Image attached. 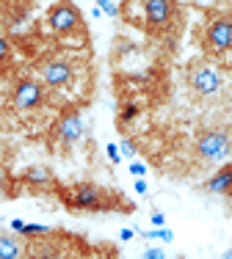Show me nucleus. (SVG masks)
Wrapping results in <instances>:
<instances>
[{
	"label": "nucleus",
	"mask_w": 232,
	"mask_h": 259,
	"mask_svg": "<svg viewBox=\"0 0 232 259\" xmlns=\"http://www.w3.org/2000/svg\"><path fill=\"white\" fill-rule=\"evenodd\" d=\"M47 28L58 36H66V33L81 28V14H78V9L72 3L61 0V3H56L50 9V14H47Z\"/></svg>",
	"instance_id": "6"
},
{
	"label": "nucleus",
	"mask_w": 232,
	"mask_h": 259,
	"mask_svg": "<svg viewBox=\"0 0 232 259\" xmlns=\"http://www.w3.org/2000/svg\"><path fill=\"white\" fill-rule=\"evenodd\" d=\"M6 55H9V41H6L3 36H0V61H3Z\"/></svg>",
	"instance_id": "17"
},
{
	"label": "nucleus",
	"mask_w": 232,
	"mask_h": 259,
	"mask_svg": "<svg viewBox=\"0 0 232 259\" xmlns=\"http://www.w3.org/2000/svg\"><path fill=\"white\" fill-rule=\"evenodd\" d=\"M122 152H125L127 157H133V155H136V146H133L130 141H122Z\"/></svg>",
	"instance_id": "16"
},
{
	"label": "nucleus",
	"mask_w": 232,
	"mask_h": 259,
	"mask_svg": "<svg viewBox=\"0 0 232 259\" xmlns=\"http://www.w3.org/2000/svg\"><path fill=\"white\" fill-rule=\"evenodd\" d=\"M188 83L199 97H216L221 91V75L210 64H202V61H194L188 66Z\"/></svg>",
	"instance_id": "5"
},
{
	"label": "nucleus",
	"mask_w": 232,
	"mask_h": 259,
	"mask_svg": "<svg viewBox=\"0 0 232 259\" xmlns=\"http://www.w3.org/2000/svg\"><path fill=\"white\" fill-rule=\"evenodd\" d=\"M0 3H3V0H0Z\"/></svg>",
	"instance_id": "21"
},
{
	"label": "nucleus",
	"mask_w": 232,
	"mask_h": 259,
	"mask_svg": "<svg viewBox=\"0 0 232 259\" xmlns=\"http://www.w3.org/2000/svg\"><path fill=\"white\" fill-rule=\"evenodd\" d=\"M11 102H14L17 110H33L45 102V89L36 80H20L14 85V94H11Z\"/></svg>",
	"instance_id": "7"
},
{
	"label": "nucleus",
	"mask_w": 232,
	"mask_h": 259,
	"mask_svg": "<svg viewBox=\"0 0 232 259\" xmlns=\"http://www.w3.org/2000/svg\"><path fill=\"white\" fill-rule=\"evenodd\" d=\"M202 47L210 55H224L232 50V20L227 17H216L205 25L202 33Z\"/></svg>",
	"instance_id": "3"
},
{
	"label": "nucleus",
	"mask_w": 232,
	"mask_h": 259,
	"mask_svg": "<svg viewBox=\"0 0 232 259\" xmlns=\"http://www.w3.org/2000/svg\"><path fill=\"white\" fill-rule=\"evenodd\" d=\"M224 256H227V259H232V248H229V251H227V254H224Z\"/></svg>",
	"instance_id": "19"
},
{
	"label": "nucleus",
	"mask_w": 232,
	"mask_h": 259,
	"mask_svg": "<svg viewBox=\"0 0 232 259\" xmlns=\"http://www.w3.org/2000/svg\"><path fill=\"white\" fill-rule=\"evenodd\" d=\"M64 204L69 209H86V212H97V209H108L111 199L102 188L97 185H72L64 190Z\"/></svg>",
	"instance_id": "2"
},
{
	"label": "nucleus",
	"mask_w": 232,
	"mask_h": 259,
	"mask_svg": "<svg viewBox=\"0 0 232 259\" xmlns=\"http://www.w3.org/2000/svg\"><path fill=\"white\" fill-rule=\"evenodd\" d=\"M232 149V141L224 130H205L202 135L197 138V155L205 163H218L229 155Z\"/></svg>",
	"instance_id": "4"
},
{
	"label": "nucleus",
	"mask_w": 232,
	"mask_h": 259,
	"mask_svg": "<svg viewBox=\"0 0 232 259\" xmlns=\"http://www.w3.org/2000/svg\"><path fill=\"white\" fill-rule=\"evenodd\" d=\"M0 196H3V190H0Z\"/></svg>",
	"instance_id": "20"
},
{
	"label": "nucleus",
	"mask_w": 232,
	"mask_h": 259,
	"mask_svg": "<svg viewBox=\"0 0 232 259\" xmlns=\"http://www.w3.org/2000/svg\"><path fill=\"white\" fill-rule=\"evenodd\" d=\"M42 80H45L50 89H66L72 83V64L66 61H47L42 64Z\"/></svg>",
	"instance_id": "8"
},
{
	"label": "nucleus",
	"mask_w": 232,
	"mask_h": 259,
	"mask_svg": "<svg viewBox=\"0 0 232 259\" xmlns=\"http://www.w3.org/2000/svg\"><path fill=\"white\" fill-rule=\"evenodd\" d=\"M152 224H155V226H163V215L155 212V215H152Z\"/></svg>",
	"instance_id": "18"
},
{
	"label": "nucleus",
	"mask_w": 232,
	"mask_h": 259,
	"mask_svg": "<svg viewBox=\"0 0 232 259\" xmlns=\"http://www.w3.org/2000/svg\"><path fill=\"white\" fill-rule=\"evenodd\" d=\"M25 254V248H22V243L17 237H11V234H0V259H17Z\"/></svg>",
	"instance_id": "11"
},
{
	"label": "nucleus",
	"mask_w": 232,
	"mask_h": 259,
	"mask_svg": "<svg viewBox=\"0 0 232 259\" xmlns=\"http://www.w3.org/2000/svg\"><path fill=\"white\" fill-rule=\"evenodd\" d=\"M136 113H138V110H136V105H125V110H122V119H125V121H130Z\"/></svg>",
	"instance_id": "13"
},
{
	"label": "nucleus",
	"mask_w": 232,
	"mask_h": 259,
	"mask_svg": "<svg viewBox=\"0 0 232 259\" xmlns=\"http://www.w3.org/2000/svg\"><path fill=\"white\" fill-rule=\"evenodd\" d=\"M205 188L213 190V193H232V163L224 165L216 177H210V180L205 182Z\"/></svg>",
	"instance_id": "10"
},
{
	"label": "nucleus",
	"mask_w": 232,
	"mask_h": 259,
	"mask_svg": "<svg viewBox=\"0 0 232 259\" xmlns=\"http://www.w3.org/2000/svg\"><path fill=\"white\" fill-rule=\"evenodd\" d=\"M100 9H105L108 14H119V9H116V6L111 3V0H100Z\"/></svg>",
	"instance_id": "15"
},
{
	"label": "nucleus",
	"mask_w": 232,
	"mask_h": 259,
	"mask_svg": "<svg viewBox=\"0 0 232 259\" xmlns=\"http://www.w3.org/2000/svg\"><path fill=\"white\" fill-rule=\"evenodd\" d=\"M144 256H146V259H161V256H166V254H163L161 248H146Z\"/></svg>",
	"instance_id": "14"
},
{
	"label": "nucleus",
	"mask_w": 232,
	"mask_h": 259,
	"mask_svg": "<svg viewBox=\"0 0 232 259\" xmlns=\"http://www.w3.org/2000/svg\"><path fill=\"white\" fill-rule=\"evenodd\" d=\"M122 14L136 28L158 36V33H166L169 28H174L180 9H177L174 0H125Z\"/></svg>",
	"instance_id": "1"
},
{
	"label": "nucleus",
	"mask_w": 232,
	"mask_h": 259,
	"mask_svg": "<svg viewBox=\"0 0 232 259\" xmlns=\"http://www.w3.org/2000/svg\"><path fill=\"white\" fill-rule=\"evenodd\" d=\"M81 135H83V121H81V116H78V113L61 116V121L56 124V138L61 141V144L69 146V144H75Z\"/></svg>",
	"instance_id": "9"
},
{
	"label": "nucleus",
	"mask_w": 232,
	"mask_h": 259,
	"mask_svg": "<svg viewBox=\"0 0 232 259\" xmlns=\"http://www.w3.org/2000/svg\"><path fill=\"white\" fill-rule=\"evenodd\" d=\"M25 182L36 185V188H47V185H53V174L47 168H42V165H36V168L25 171Z\"/></svg>",
	"instance_id": "12"
}]
</instances>
